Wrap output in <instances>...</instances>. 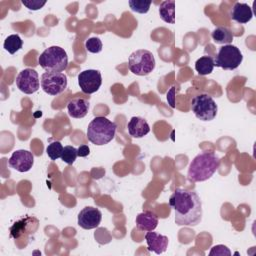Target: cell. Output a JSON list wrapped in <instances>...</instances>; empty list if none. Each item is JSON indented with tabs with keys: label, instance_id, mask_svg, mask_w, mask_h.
<instances>
[{
	"label": "cell",
	"instance_id": "obj_10",
	"mask_svg": "<svg viewBox=\"0 0 256 256\" xmlns=\"http://www.w3.org/2000/svg\"><path fill=\"white\" fill-rule=\"evenodd\" d=\"M78 84L83 93H95L102 84L101 73L95 69L84 70L78 74Z\"/></svg>",
	"mask_w": 256,
	"mask_h": 256
},
{
	"label": "cell",
	"instance_id": "obj_18",
	"mask_svg": "<svg viewBox=\"0 0 256 256\" xmlns=\"http://www.w3.org/2000/svg\"><path fill=\"white\" fill-rule=\"evenodd\" d=\"M158 225V217L152 211H144L136 217V227L140 231H153Z\"/></svg>",
	"mask_w": 256,
	"mask_h": 256
},
{
	"label": "cell",
	"instance_id": "obj_19",
	"mask_svg": "<svg viewBox=\"0 0 256 256\" xmlns=\"http://www.w3.org/2000/svg\"><path fill=\"white\" fill-rule=\"evenodd\" d=\"M211 37L213 39V41L217 44H224V45H228L233 41L234 35L232 33V31L225 26H219L216 27L212 33H211Z\"/></svg>",
	"mask_w": 256,
	"mask_h": 256
},
{
	"label": "cell",
	"instance_id": "obj_22",
	"mask_svg": "<svg viewBox=\"0 0 256 256\" xmlns=\"http://www.w3.org/2000/svg\"><path fill=\"white\" fill-rule=\"evenodd\" d=\"M22 45H23V41L20 38V36L17 34H12L5 39L3 47L10 54H15L22 48Z\"/></svg>",
	"mask_w": 256,
	"mask_h": 256
},
{
	"label": "cell",
	"instance_id": "obj_20",
	"mask_svg": "<svg viewBox=\"0 0 256 256\" xmlns=\"http://www.w3.org/2000/svg\"><path fill=\"white\" fill-rule=\"evenodd\" d=\"M160 18L169 24L175 23V1H163L159 6Z\"/></svg>",
	"mask_w": 256,
	"mask_h": 256
},
{
	"label": "cell",
	"instance_id": "obj_17",
	"mask_svg": "<svg viewBox=\"0 0 256 256\" xmlns=\"http://www.w3.org/2000/svg\"><path fill=\"white\" fill-rule=\"evenodd\" d=\"M67 110L69 116L72 118H83L88 113L89 101L84 98L71 99L67 104Z\"/></svg>",
	"mask_w": 256,
	"mask_h": 256
},
{
	"label": "cell",
	"instance_id": "obj_2",
	"mask_svg": "<svg viewBox=\"0 0 256 256\" xmlns=\"http://www.w3.org/2000/svg\"><path fill=\"white\" fill-rule=\"evenodd\" d=\"M220 165V158L213 152H202L194 157L188 167V179L203 182L212 177Z\"/></svg>",
	"mask_w": 256,
	"mask_h": 256
},
{
	"label": "cell",
	"instance_id": "obj_8",
	"mask_svg": "<svg viewBox=\"0 0 256 256\" xmlns=\"http://www.w3.org/2000/svg\"><path fill=\"white\" fill-rule=\"evenodd\" d=\"M41 88L49 95L61 94L67 87V76L62 72H45L41 76Z\"/></svg>",
	"mask_w": 256,
	"mask_h": 256
},
{
	"label": "cell",
	"instance_id": "obj_21",
	"mask_svg": "<svg viewBox=\"0 0 256 256\" xmlns=\"http://www.w3.org/2000/svg\"><path fill=\"white\" fill-rule=\"evenodd\" d=\"M214 69V58L211 56H202L195 62V70L199 75H208Z\"/></svg>",
	"mask_w": 256,
	"mask_h": 256
},
{
	"label": "cell",
	"instance_id": "obj_3",
	"mask_svg": "<svg viewBox=\"0 0 256 256\" xmlns=\"http://www.w3.org/2000/svg\"><path fill=\"white\" fill-rule=\"evenodd\" d=\"M117 125L106 117L97 116L91 120L87 127L88 140L97 145L102 146L109 143L115 136Z\"/></svg>",
	"mask_w": 256,
	"mask_h": 256
},
{
	"label": "cell",
	"instance_id": "obj_26",
	"mask_svg": "<svg viewBox=\"0 0 256 256\" xmlns=\"http://www.w3.org/2000/svg\"><path fill=\"white\" fill-rule=\"evenodd\" d=\"M85 48L90 53H99L102 51V42L98 37H91L86 40Z\"/></svg>",
	"mask_w": 256,
	"mask_h": 256
},
{
	"label": "cell",
	"instance_id": "obj_15",
	"mask_svg": "<svg viewBox=\"0 0 256 256\" xmlns=\"http://www.w3.org/2000/svg\"><path fill=\"white\" fill-rule=\"evenodd\" d=\"M37 219H35L33 217H29V216L19 219L10 227V237L16 240V239L21 238L25 234L31 233L32 224Z\"/></svg>",
	"mask_w": 256,
	"mask_h": 256
},
{
	"label": "cell",
	"instance_id": "obj_9",
	"mask_svg": "<svg viewBox=\"0 0 256 256\" xmlns=\"http://www.w3.org/2000/svg\"><path fill=\"white\" fill-rule=\"evenodd\" d=\"M39 75L36 70L31 68L23 69L16 77L17 88L25 94H33L40 88Z\"/></svg>",
	"mask_w": 256,
	"mask_h": 256
},
{
	"label": "cell",
	"instance_id": "obj_14",
	"mask_svg": "<svg viewBox=\"0 0 256 256\" xmlns=\"http://www.w3.org/2000/svg\"><path fill=\"white\" fill-rule=\"evenodd\" d=\"M127 128L130 136L134 138H142L150 132V127L147 121L139 116L132 117L127 124Z\"/></svg>",
	"mask_w": 256,
	"mask_h": 256
},
{
	"label": "cell",
	"instance_id": "obj_11",
	"mask_svg": "<svg viewBox=\"0 0 256 256\" xmlns=\"http://www.w3.org/2000/svg\"><path fill=\"white\" fill-rule=\"evenodd\" d=\"M8 164L11 168L18 172H27L32 168L34 164V156L28 150H16L9 158Z\"/></svg>",
	"mask_w": 256,
	"mask_h": 256
},
{
	"label": "cell",
	"instance_id": "obj_4",
	"mask_svg": "<svg viewBox=\"0 0 256 256\" xmlns=\"http://www.w3.org/2000/svg\"><path fill=\"white\" fill-rule=\"evenodd\" d=\"M38 63L47 72H61L68 66V56L63 48L51 46L40 54Z\"/></svg>",
	"mask_w": 256,
	"mask_h": 256
},
{
	"label": "cell",
	"instance_id": "obj_24",
	"mask_svg": "<svg viewBox=\"0 0 256 256\" xmlns=\"http://www.w3.org/2000/svg\"><path fill=\"white\" fill-rule=\"evenodd\" d=\"M128 4L132 11L145 14L149 11V8L151 6V1H143V0H129Z\"/></svg>",
	"mask_w": 256,
	"mask_h": 256
},
{
	"label": "cell",
	"instance_id": "obj_13",
	"mask_svg": "<svg viewBox=\"0 0 256 256\" xmlns=\"http://www.w3.org/2000/svg\"><path fill=\"white\" fill-rule=\"evenodd\" d=\"M145 240L147 243L148 250L158 255L166 251L169 243V239L167 236L153 231H148L145 234Z\"/></svg>",
	"mask_w": 256,
	"mask_h": 256
},
{
	"label": "cell",
	"instance_id": "obj_5",
	"mask_svg": "<svg viewBox=\"0 0 256 256\" xmlns=\"http://www.w3.org/2000/svg\"><path fill=\"white\" fill-rule=\"evenodd\" d=\"M155 58L152 52L146 49H139L131 53L128 59L129 70L138 76H146L155 68Z\"/></svg>",
	"mask_w": 256,
	"mask_h": 256
},
{
	"label": "cell",
	"instance_id": "obj_6",
	"mask_svg": "<svg viewBox=\"0 0 256 256\" xmlns=\"http://www.w3.org/2000/svg\"><path fill=\"white\" fill-rule=\"evenodd\" d=\"M243 55L240 49L232 44L222 46L214 58V66L224 70H234L240 66Z\"/></svg>",
	"mask_w": 256,
	"mask_h": 256
},
{
	"label": "cell",
	"instance_id": "obj_29",
	"mask_svg": "<svg viewBox=\"0 0 256 256\" xmlns=\"http://www.w3.org/2000/svg\"><path fill=\"white\" fill-rule=\"evenodd\" d=\"M90 153V148L88 145H80L78 148H77V154L79 157H86L88 156Z\"/></svg>",
	"mask_w": 256,
	"mask_h": 256
},
{
	"label": "cell",
	"instance_id": "obj_23",
	"mask_svg": "<svg viewBox=\"0 0 256 256\" xmlns=\"http://www.w3.org/2000/svg\"><path fill=\"white\" fill-rule=\"evenodd\" d=\"M63 149L64 147L62 146L61 142L59 141H54V142H51L47 148H46V153L47 155L49 156V158L51 160H57L58 158L61 157L62 155V152H63Z\"/></svg>",
	"mask_w": 256,
	"mask_h": 256
},
{
	"label": "cell",
	"instance_id": "obj_25",
	"mask_svg": "<svg viewBox=\"0 0 256 256\" xmlns=\"http://www.w3.org/2000/svg\"><path fill=\"white\" fill-rule=\"evenodd\" d=\"M77 156H78L77 148H75L74 146H71V145H67L64 147L60 158L63 162H65L69 165H72L75 162Z\"/></svg>",
	"mask_w": 256,
	"mask_h": 256
},
{
	"label": "cell",
	"instance_id": "obj_28",
	"mask_svg": "<svg viewBox=\"0 0 256 256\" xmlns=\"http://www.w3.org/2000/svg\"><path fill=\"white\" fill-rule=\"evenodd\" d=\"M209 255L212 256V255H228L230 256L231 255V252L230 250L225 246V245H215L212 247L211 251L209 252Z\"/></svg>",
	"mask_w": 256,
	"mask_h": 256
},
{
	"label": "cell",
	"instance_id": "obj_27",
	"mask_svg": "<svg viewBox=\"0 0 256 256\" xmlns=\"http://www.w3.org/2000/svg\"><path fill=\"white\" fill-rule=\"evenodd\" d=\"M25 7H27L29 10H33V11H36V10H39L41 9L45 4H46V1H39V0H22L21 2Z\"/></svg>",
	"mask_w": 256,
	"mask_h": 256
},
{
	"label": "cell",
	"instance_id": "obj_7",
	"mask_svg": "<svg viewBox=\"0 0 256 256\" xmlns=\"http://www.w3.org/2000/svg\"><path fill=\"white\" fill-rule=\"evenodd\" d=\"M191 110L199 120L211 121L216 117L218 107L209 94H199L192 99Z\"/></svg>",
	"mask_w": 256,
	"mask_h": 256
},
{
	"label": "cell",
	"instance_id": "obj_12",
	"mask_svg": "<svg viewBox=\"0 0 256 256\" xmlns=\"http://www.w3.org/2000/svg\"><path fill=\"white\" fill-rule=\"evenodd\" d=\"M102 220V213L98 208L87 206L78 214V225L86 230L94 229L99 226Z\"/></svg>",
	"mask_w": 256,
	"mask_h": 256
},
{
	"label": "cell",
	"instance_id": "obj_1",
	"mask_svg": "<svg viewBox=\"0 0 256 256\" xmlns=\"http://www.w3.org/2000/svg\"><path fill=\"white\" fill-rule=\"evenodd\" d=\"M179 226H196L202 220V202L195 191L176 188L169 198Z\"/></svg>",
	"mask_w": 256,
	"mask_h": 256
},
{
	"label": "cell",
	"instance_id": "obj_16",
	"mask_svg": "<svg viewBox=\"0 0 256 256\" xmlns=\"http://www.w3.org/2000/svg\"><path fill=\"white\" fill-rule=\"evenodd\" d=\"M230 17L232 20L238 23L245 24L252 19L253 12L251 7L248 4L237 2L232 7V10L230 12Z\"/></svg>",
	"mask_w": 256,
	"mask_h": 256
}]
</instances>
